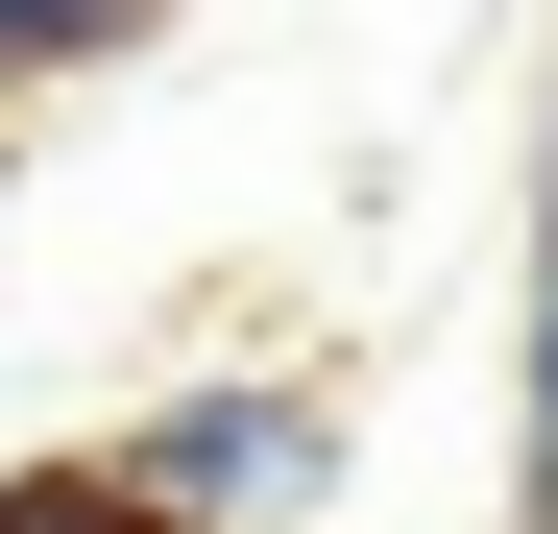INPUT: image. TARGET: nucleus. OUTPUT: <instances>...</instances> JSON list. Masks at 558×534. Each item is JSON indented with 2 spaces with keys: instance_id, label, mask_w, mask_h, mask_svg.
Segmentation results:
<instances>
[{
  "instance_id": "3",
  "label": "nucleus",
  "mask_w": 558,
  "mask_h": 534,
  "mask_svg": "<svg viewBox=\"0 0 558 534\" xmlns=\"http://www.w3.org/2000/svg\"><path fill=\"white\" fill-rule=\"evenodd\" d=\"M146 0H0V98H25V73H73V49H122Z\"/></svg>"
},
{
  "instance_id": "1",
  "label": "nucleus",
  "mask_w": 558,
  "mask_h": 534,
  "mask_svg": "<svg viewBox=\"0 0 558 534\" xmlns=\"http://www.w3.org/2000/svg\"><path fill=\"white\" fill-rule=\"evenodd\" d=\"M98 462L170 510V534H316L364 486V437H340V365H292V340H219V365H170Z\"/></svg>"
},
{
  "instance_id": "5",
  "label": "nucleus",
  "mask_w": 558,
  "mask_h": 534,
  "mask_svg": "<svg viewBox=\"0 0 558 534\" xmlns=\"http://www.w3.org/2000/svg\"><path fill=\"white\" fill-rule=\"evenodd\" d=\"M534 534H558V510H534Z\"/></svg>"
},
{
  "instance_id": "4",
  "label": "nucleus",
  "mask_w": 558,
  "mask_h": 534,
  "mask_svg": "<svg viewBox=\"0 0 558 534\" xmlns=\"http://www.w3.org/2000/svg\"><path fill=\"white\" fill-rule=\"evenodd\" d=\"M534 510H558V267H534Z\"/></svg>"
},
{
  "instance_id": "2",
  "label": "nucleus",
  "mask_w": 558,
  "mask_h": 534,
  "mask_svg": "<svg viewBox=\"0 0 558 534\" xmlns=\"http://www.w3.org/2000/svg\"><path fill=\"white\" fill-rule=\"evenodd\" d=\"M0 534H170V510L98 462V437H73V462H0Z\"/></svg>"
}]
</instances>
